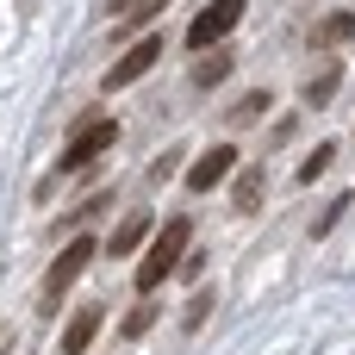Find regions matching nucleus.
<instances>
[{
  "mask_svg": "<svg viewBox=\"0 0 355 355\" xmlns=\"http://www.w3.org/2000/svg\"><path fill=\"white\" fill-rule=\"evenodd\" d=\"M187 237H193V218L187 212H175L156 237H150V250H144V268H137V293H156L175 268H181V250H187Z\"/></svg>",
  "mask_w": 355,
  "mask_h": 355,
  "instance_id": "1",
  "label": "nucleus"
},
{
  "mask_svg": "<svg viewBox=\"0 0 355 355\" xmlns=\"http://www.w3.org/2000/svg\"><path fill=\"white\" fill-rule=\"evenodd\" d=\"M94 243H100V237H69V243L56 250V262L44 268V287H37V312H44V318H50V312L62 306V293H69V287L87 275V262H94Z\"/></svg>",
  "mask_w": 355,
  "mask_h": 355,
  "instance_id": "2",
  "label": "nucleus"
},
{
  "mask_svg": "<svg viewBox=\"0 0 355 355\" xmlns=\"http://www.w3.org/2000/svg\"><path fill=\"white\" fill-rule=\"evenodd\" d=\"M237 19H243V0H212L206 12H193V25H187V50H218L231 31H237Z\"/></svg>",
  "mask_w": 355,
  "mask_h": 355,
  "instance_id": "3",
  "label": "nucleus"
},
{
  "mask_svg": "<svg viewBox=\"0 0 355 355\" xmlns=\"http://www.w3.org/2000/svg\"><path fill=\"white\" fill-rule=\"evenodd\" d=\"M156 56H162V37H156V31H144V44H131V50L100 75V87H106V94H119V87H131V81H144V75L156 69Z\"/></svg>",
  "mask_w": 355,
  "mask_h": 355,
  "instance_id": "4",
  "label": "nucleus"
},
{
  "mask_svg": "<svg viewBox=\"0 0 355 355\" xmlns=\"http://www.w3.org/2000/svg\"><path fill=\"white\" fill-rule=\"evenodd\" d=\"M119 144V125L112 119H87V125H75V137H69V150H62V168H87L100 150H112Z\"/></svg>",
  "mask_w": 355,
  "mask_h": 355,
  "instance_id": "5",
  "label": "nucleus"
},
{
  "mask_svg": "<svg viewBox=\"0 0 355 355\" xmlns=\"http://www.w3.org/2000/svg\"><path fill=\"white\" fill-rule=\"evenodd\" d=\"M231 168H237V144H212V150H206V156L187 168V193H212V187H218Z\"/></svg>",
  "mask_w": 355,
  "mask_h": 355,
  "instance_id": "6",
  "label": "nucleus"
},
{
  "mask_svg": "<svg viewBox=\"0 0 355 355\" xmlns=\"http://www.w3.org/2000/svg\"><path fill=\"white\" fill-rule=\"evenodd\" d=\"M156 231H162V225L150 218V206H137V212H125V218H119V231L106 237V256H131V250H137V243H150Z\"/></svg>",
  "mask_w": 355,
  "mask_h": 355,
  "instance_id": "7",
  "label": "nucleus"
},
{
  "mask_svg": "<svg viewBox=\"0 0 355 355\" xmlns=\"http://www.w3.org/2000/svg\"><path fill=\"white\" fill-rule=\"evenodd\" d=\"M94 337H100V300H87V306L62 324V355H87Z\"/></svg>",
  "mask_w": 355,
  "mask_h": 355,
  "instance_id": "8",
  "label": "nucleus"
},
{
  "mask_svg": "<svg viewBox=\"0 0 355 355\" xmlns=\"http://www.w3.org/2000/svg\"><path fill=\"white\" fill-rule=\"evenodd\" d=\"M355 37V12L349 6H337V12H324L318 25H312V50H337V44H349Z\"/></svg>",
  "mask_w": 355,
  "mask_h": 355,
  "instance_id": "9",
  "label": "nucleus"
},
{
  "mask_svg": "<svg viewBox=\"0 0 355 355\" xmlns=\"http://www.w3.org/2000/svg\"><path fill=\"white\" fill-rule=\"evenodd\" d=\"M231 62H237V56H231L225 44H218V50H206V56H193V87H218V81L231 75Z\"/></svg>",
  "mask_w": 355,
  "mask_h": 355,
  "instance_id": "10",
  "label": "nucleus"
},
{
  "mask_svg": "<svg viewBox=\"0 0 355 355\" xmlns=\"http://www.w3.org/2000/svg\"><path fill=\"white\" fill-rule=\"evenodd\" d=\"M337 87H343V62H324V69L306 81V106H331V100H337Z\"/></svg>",
  "mask_w": 355,
  "mask_h": 355,
  "instance_id": "11",
  "label": "nucleus"
},
{
  "mask_svg": "<svg viewBox=\"0 0 355 355\" xmlns=\"http://www.w3.org/2000/svg\"><path fill=\"white\" fill-rule=\"evenodd\" d=\"M168 0H106V12L112 19H125V31H144V19H156Z\"/></svg>",
  "mask_w": 355,
  "mask_h": 355,
  "instance_id": "12",
  "label": "nucleus"
},
{
  "mask_svg": "<svg viewBox=\"0 0 355 355\" xmlns=\"http://www.w3.org/2000/svg\"><path fill=\"white\" fill-rule=\"evenodd\" d=\"M231 206H237V212H262V168H243V175H237Z\"/></svg>",
  "mask_w": 355,
  "mask_h": 355,
  "instance_id": "13",
  "label": "nucleus"
},
{
  "mask_svg": "<svg viewBox=\"0 0 355 355\" xmlns=\"http://www.w3.org/2000/svg\"><path fill=\"white\" fill-rule=\"evenodd\" d=\"M150 324H156V300H137V306L125 312V324H119V337H125V343H137V337H144Z\"/></svg>",
  "mask_w": 355,
  "mask_h": 355,
  "instance_id": "14",
  "label": "nucleus"
},
{
  "mask_svg": "<svg viewBox=\"0 0 355 355\" xmlns=\"http://www.w3.org/2000/svg\"><path fill=\"white\" fill-rule=\"evenodd\" d=\"M262 112H268V87H256V94H243V100H237V106H231L225 119H231V125H256Z\"/></svg>",
  "mask_w": 355,
  "mask_h": 355,
  "instance_id": "15",
  "label": "nucleus"
},
{
  "mask_svg": "<svg viewBox=\"0 0 355 355\" xmlns=\"http://www.w3.org/2000/svg\"><path fill=\"white\" fill-rule=\"evenodd\" d=\"M331 162H337V144H318V150H312V156L300 162V187H312V181H318V175H324Z\"/></svg>",
  "mask_w": 355,
  "mask_h": 355,
  "instance_id": "16",
  "label": "nucleus"
},
{
  "mask_svg": "<svg viewBox=\"0 0 355 355\" xmlns=\"http://www.w3.org/2000/svg\"><path fill=\"white\" fill-rule=\"evenodd\" d=\"M343 212H349V193H343V200H331V206H324V212H318V218H312V231H318V237H324V231H331V225H337V218H343Z\"/></svg>",
  "mask_w": 355,
  "mask_h": 355,
  "instance_id": "17",
  "label": "nucleus"
},
{
  "mask_svg": "<svg viewBox=\"0 0 355 355\" xmlns=\"http://www.w3.org/2000/svg\"><path fill=\"white\" fill-rule=\"evenodd\" d=\"M293 131H300V112H287V119L275 125V144H293Z\"/></svg>",
  "mask_w": 355,
  "mask_h": 355,
  "instance_id": "18",
  "label": "nucleus"
},
{
  "mask_svg": "<svg viewBox=\"0 0 355 355\" xmlns=\"http://www.w3.org/2000/svg\"><path fill=\"white\" fill-rule=\"evenodd\" d=\"M206 312H212V300H193V306H187V318H181V324H187V331H193V324H206Z\"/></svg>",
  "mask_w": 355,
  "mask_h": 355,
  "instance_id": "19",
  "label": "nucleus"
}]
</instances>
